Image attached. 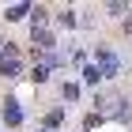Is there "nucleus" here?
<instances>
[{
  "label": "nucleus",
  "instance_id": "1",
  "mask_svg": "<svg viewBox=\"0 0 132 132\" xmlns=\"http://www.w3.org/2000/svg\"><path fill=\"white\" fill-rule=\"evenodd\" d=\"M94 64L102 68V76H106V79H117V76H121V57H117V49H113V45H106V42H102V45H94Z\"/></svg>",
  "mask_w": 132,
  "mask_h": 132
},
{
  "label": "nucleus",
  "instance_id": "2",
  "mask_svg": "<svg viewBox=\"0 0 132 132\" xmlns=\"http://www.w3.org/2000/svg\"><path fill=\"white\" fill-rule=\"evenodd\" d=\"M117 102H121V91H117V87H102V91H94V113H102V117H106V121H110V113L117 110Z\"/></svg>",
  "mask_w": 132,
  "mask_h": 132
},
{
  "label": "nucleus",
  "instance_id": "3",
  "mask_svg": "<svg viewBox=\"0 0 132 132\" xmlns=\"http://www.w3.org/2000/svg\"><path fill=\"white\" fill-rule=\"evenodd\" d=\"M30 49H34V53L57 49V34H53L49 27H30Z\"/></svg>",
  "mask_w": 132,
  "mask_h": 132
},
{
  "label": "nucleus",
  "instance_id": "4",
  "mask_svg": "<svg viewBox=\"0 0 132 132\" xmlns=\"http://www.w3.org/2000/svg\"><path fill=\"white\" fill-rule=\"evenodd\" d=\"M0 121L8 125V128H19V125H23V110H19V98H11V94H8V98L0 102Z\"/></svg>",
  "mask_w": 132,
  "mask_h": 132
},
{
  "label": "nucleus",
  "instance_id": "5",
  "mask_svg": "<svg viewBox=\"0 0 132 132\" xmlns=\"http://www.w3.org/2000/svg\"><path fill=\"white\" fill-rule=\"evenodd\" d=\"M0 76L4 79H23L27 76V61L23 57H0Z\"/></svg>",
  "mask_w": 132,
  "mask_h": 132
},
{
  "label": "nucleus",
  "instance_id": "6",
  "mask_svg": "<svg viewBox=\"0 0 132 132\" xmlns=\"http://www.w3.org/2000/svg\"><path fill=\"white\" fill-rule=\"evenodd\" d=\"M110 121H117V125H128V128H132V98H128V94H121L117 110L110 113Z\"/></svg>",
  "mask_w": 132,
  "mask_h": 132
},
{
  "label": "nucleus",
  "instance_id": "7",
  "mask_svg": "<svg viewBox=\"0 0 132 132\" xmlns=\"http://www.w3.org/2000/svg\"><path fill=\"white\" fill-rule=\"evenodd\" d=\"M79 76H83V83H87V87H91V91H98L102 83H106V76H102V68H98V64H94V61L87 64V68H83Z\"/></svg>",
  "mask_w": 132,
  "mask_h": 132
},
{
  "label": "nucleus",
  "instance_id": "8",
  "mask_svg": "<svg viewBox=\"0 0 132 132\" xmlns=\"http://www.w3.org/2000/svg\"><path fill=\"white\" fill-rule=\"evenodd\" d=\"M61 125H64V110H61V106H53V110L42 117V128H49V132H57Z\"/></svg>",
  "mask_w": 132,
  "mask_h": 132
},
{
  "label": "nucleus",
  "instance_id": "9",
  "mask_svg": "<svg viewBox=\"0 0 132 132\" xmlns=\"http://www.w3.org/2000/svg\"><path fill=\"white\" fill-rule=\"evenodd\" d=\"M49 76H53V72L45 68V64H42V61L27 68V79H30V83H49Z\"/></svg>",
  "mask_w": 132,
  "mask_h": 132
},
{
  "label": "nucleus",
  "instance_id": "10",
  "mask_svg": "<svg viewBox=\"0 0 132 132\" xmlns=\"http://www.w3.org/2000/svg\"><path fill=\"white\" fill-rule=\"evenodd\" d=\"M106 15H110V19H117V23H121L125 15H128V0H110V4H106Z\"/></svg>",
  "mask_w": 132,
  "mask_h": 132
},
{
  "label": "nucleus",
  "instance_id": "11",
  "mask_svg": "<svg viewBox=\"0 0 132 132\" xmlns=\"http://www.w3.org/2000/svg\"><path fill=\"white\" fill-rule=\"evenodd\" d=\"M30 15V4H11V8H4V19L8 23H19V19H27Z\"/></svg>",
  "mask_w": 132,
  "mask_h": 132
},
{
  "label": "nucleus",
  "instance_id": "12",
  "mask_svg": "<svg viewBox=\"0 0 132 132\" xmlns=\"http://www.w3.org/2000/svg\"><path fill=\"white\" fill-rule=\"evenodd\" d=\"M49 23V8L45 4H30V27H45Z\"/></svg>",
  "mask_w": 132,
  "mask_h": 132
},
{
  "label": "nucleus",
  "instance_id": "13",
  "mask_svg": "<svg viewBox=\"0 0 132 132\" xmlns=\"http://www.w3.org/2000/svg\"><path fill=\"white\" fill-rule=\"evenodd\" d=\"M61 98L64 102H79V83H68V79H64L61 83Z\"/></svg>",
  "mask_w": 132,
  "mask_h": 132
},
{
  "label": "nucleus",
  "instance_id": "14",
  "mask_svg": "<svg viewBox=\"0 0 132 132\" xmlns=\"http://www.w3.org/2000/svg\"><path fill=\"white\" fill-rule=\"evenodd\" d=\"M57 23H61V27H79V19H76V11H72V8H64L61 15H57Z\"/></svg>",
  "mask_w": 132,
  "mask_h": 132
},
{
  "label": "nucleus",
  "instance_id": "15",
  "mask_svg": "<svg viewBox=\"0 0 132 132\" xmlns=\"http://www.w3.org/2000/svg\"><path fill=\"white\" fill-rule=\"evenodd\" d=\"M0 57H23V49L15 42H0Z\"/></svg>",
  "mask_w": 132,
  "mask_h": 132
},
{
  "label": "nucleus",
  "instance_id": "16",
  "mask_svg": "<svg viewBox=\"0 0 132 132\" xmlns=\"http://www.w3.org/2000/svg\"><path fill=\"white\" fill-rule=\"evenodd\" d=\"M102 121H106V117H102V113H94V110H91V113H87V117H83V128L91 132L94 125H102Z\"/></svg>",
  "mask_w": 132,
  "mask_h": 132
},
{
  "label": "nucleus",
  "instance_id": "17",
  "mask_svg": "<svg viewBox=\"0 0 132 132\" xmlns=\"http://www.w3.org/2000/svg\"><path fill=\"white\" fill-rule=\"evenodd\" d=\"M121 30H125V34H128V38H132V11H128V15H125V19H121Z\"/></svg>",
  "mask_w": 132,
  "mask_h": 132
},
{
  "label": "nucleus",
  "instance_id": "18",
  "mask_svg": "<svg viewBox=\"0 0 132 132\" xmlns=\"http://www.w3.org/2000/svg\"><path fill=\"white\" fill-rule=\"evenodd\" d=\"M34 132H49V128H34Z\"/></svg>",
  "mask_w": 132,
  "mask_h": 132
},
{
  "label": "nucleus",
  "instance_id": "19",
  "mask_svg": "<svg viewBox=\"0 0 132 132\" xmlns=\"http://www.w3.org/2000/svg\"><path fill=\"white\" fill-rule=\"evenodd\" d=\"M0 132H4V121H0Z\"/></svg>",
  "mask_w": 132,
  "mask_h": 132
}]
</instances>
